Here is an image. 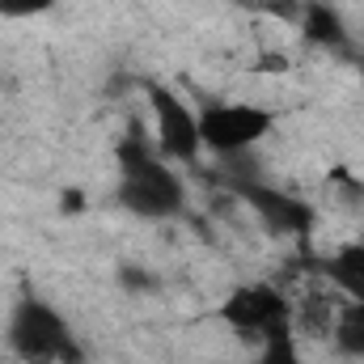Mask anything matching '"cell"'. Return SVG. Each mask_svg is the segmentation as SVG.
Instances as JSON below:
<instances>
[{"mask_svg": "<svg viewBox=\"0 0 364 364\" xmlns=\"http://www.w3.org/2000/svg\"><path fill=\"white\" fill-rule=\"evenodd\" d=\"M149 106H153L161 153L174 157V161H195L199 149H203V140H199V110L170 85H149Z\"/></svg>", "mask_w": 364, "mask_h": 364, "instance_id": "cell-5", "label": "cell"}, {"mask_svg": "<svg viewBox=\"0 0 364 364\" xmlns=\"http://www.w3.org/2000/svg\"><path fill=\"white\" fill-rule=\"evenodd\" d=\"M51 9H55V0H0V17H9V21L43 17V13H51Z\"/></svg>", "mask_w": 364, "mask_h": 364, "instance_id": "cell-11", "label": "cell"}, {"mask_svg": "<svg viewBox=\"0 0 364 364\" xmlns=\"http://www.w3.org/2000/svg\"><path fill=\"white\" fill-rule=\"evenodd\" d=\"M301 34L309 38V43H318V47H343V38H348V30H343V17L331 9V4H305L301 9Z\"/></svg>", "mask_w": 364, "mask_h": 364, "instance_id": "cell-8", "label": "cell"}, {"mask_svg": "<svg viewBox=\"0 0 364 364\" xmlns=\"http://www.w3.org/2000/svg\"><path fill=\"white\" fill-rule=\"evenodd\" d=\"M216 318L237 331L242 339H279V335H292V301L275 288V284H263V279H242L233 284L220 305H216Z\"/></svg>", "mask_w": 364, "mask_h": 364, "instance_id": "cell-3", "label": "cell"}, {"mask_svg": "<svg viewBox=\"0 0 364 364\" xmlns=\"http://www.w3.org/2000/svg\"><path fill=\"white\" fill-rule=\"evenodd\" d=\"M77 208H85V195L81 191H68L64 195V212H77Z\"/></svg>", "mask_w": 364, "mask_h": 364, "instance_id": "cell-12", "label": "cell"}, {"mask_svg": "<svg viewBox=\"0 0 364 364\" xmlns=\"http://www.w3.org/2000/svg\"><path fill=\"white\" fill-rule=\"evenodd\" d=\"M119 208H127L132 216L144 220H166L182 212V182L178 174L149 149V140L140 132L119 140V191H114Z\"/></svg>", "mask_w": 364, "mask_h": 364, "instance_id": "cell-1", "label": "cell"}, {"mask_svg": "<svg viewBox=\"0 0 364 364\" xmlns=\"http://www.w3.org/2000/svg\"><path fill=\"white\" fill-rule=\"evenodd\" d=\"M275 127V114L259 102H208L199 110V140L216 157H237L267 140Z\"/></svg>", "mask_w": 364, "mask_h": 364, "instance_id": "cell-4", "label": "cell"}, {"mask_svg": "<svg viewBox=\"0 0 364 364\" xmlns=\"http://www.w3.org/2000/svg\"><path fill=\"white\" fill-rule=\"evenodd\" d=\"M255 364H305V360H301L296 339H292V335H279V339L259 343V356H255Z\"/></svg>", "mask_w": 364, "mask_h": 364, "instance_id": "cell-10", "label": "cell"}, {"mask_svg": "<svg viewBox=\"0 0 364 364\" xmlns=\"http://www.w3.org/2000/svg\"><path fill=\"white\" fill-rule=\"evenodd\" d=\"M322 275H326L335 288H343L352 301L364 305V242H348V246H339L335 255H326V259H322Z\"/></svg>", "mask_w": 364, "mask_h": 364, "instance_id": "cell-7", "label": "cell"}, {"mask_svg": "<svg viewBox=\"0 0 364 364\" xmlns=\"http://www.w3.org/2000/svg\"><path fill=\"white\" fill-rule=\"evenodd\" d=\"M335 348L343 352V356H356L364 360V305L360 301H352V305H343L339 309V318H335Z\"/></svg>", "mask_w": 364, "mask_h": 364, "instance_id": "cell-9", "label": "cell"}, {"mask_svg": "<svg viewBox=\"0 0 364 364\" xmlns=\"http://www.w3.org/2000/svg\"><path fill=\"white\" fill-rule=\"evenodd\" d=\"M9 352L21 364H77L81 360V348L73 339V326L68 318L34 296V292H21L17 305L9 309Z\"/></svg>", "mask_w": 364, "mask_h": 364, "instance_id": "cell-2", "label": "cell"}, {"mask_svg": "<svg viewBox=\"0 0 364 364\" xmlns=\"http://www.w3.org/2000/svg\"><path fill=\"white\" fill-rule=\"evenodd\" d=\"M233 191L242 195V203L255 208V216L272 229V233H284V237H305L314 229V208L296 195H288L284 186H272V182L259 178H242L233 182Z\"/></svg>", "mask_w": 364, "mask_h": 364, "instance_id": "cell-6", "label": "cell"}]
</instances>
